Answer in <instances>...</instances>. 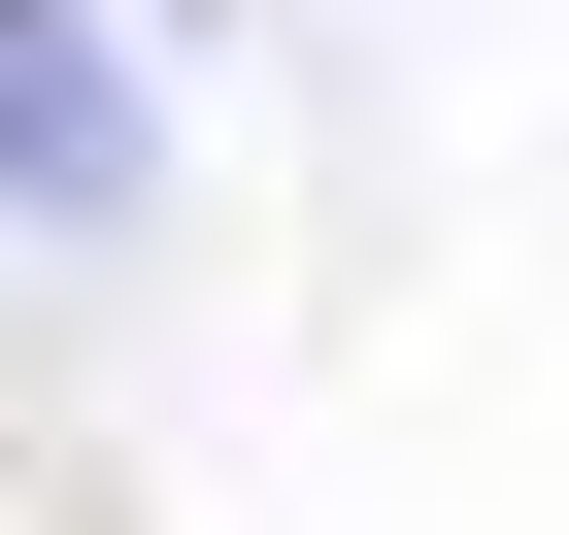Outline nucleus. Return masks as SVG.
I'll use <instances>...</instances> for the list:
<instances>
[{
	"label": "nucleus",
	"instance_id": "nucleus-1",
	"mask_svg": "<svg viewBox=\"0 0 569 535\" xmlns=\"http://www.w3.org/2000/svg\"><path fill=\"white\" fill-rule=\"evenodd\" d=\"M0 201H34V234H101V201H134V68L68 34V0H0Z\"/></svg>",
	"mask_w": 569,
	"mask_h": 535
}]
</instances>
